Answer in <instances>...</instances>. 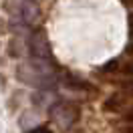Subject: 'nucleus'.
Returning a JSON list of instances; mask_svg holds the SVG:
<instances>
[{"instance_id": "nucleus-1", "label": "nucleus", "mask_w": 133, "mask_h": 133, "mask_svg": "<svg viewBox=\"0 0 133 133\" xmlns=\"http://www.w3.org/2000/svg\"><path fill=\"white\" fill-rule=\"evenodd\" d=\"M52 71H55L52 61H30L18 66V79L32 87H46L50 81H55Z\"/></svg>"}, {"instance_id": "nucleus-2", "label": "nucleus", "mask_w": 133, "mask_h": 133, "mask_svg": "<svg viewBox=\"0 0 133 133\" xmlns=\"http://www.w3.org/2000/svg\"><path fill=\"white\" fill-rule=\"evenodd\" d=\"M49 117L50 121L61 127V129H71L75 127L77 121L81 119V109L75 103H69V101H57L49 107Z\"/></svg>"}, {"instance_id": "nucleus-3", "label": "nucleus", "mask_w": 133, "mask_h": 133, "mask_svg": "<svg viewBox=\"0 0 133 133\" xmlns=\"http://www.w3.org/2000/svg\"><path fill=\"white\" fill-rule=\"evenodd\" d=\"M28 50H30L32 61H52V49H50L49 36L41 28L32 30L28 38Z\"/></svg>"}, {"instance_id": "nucleus-4", "label": "nucleus", "mask_w": 133, "mask_h": 133, "mask_svg": "<svg viewBox=\"0 0 133 133\" xmlns=\"http://www.w3.org/2000/svg\"><path fill=\"white\" fill-rule=\"evenodd\" d=\"M20 18L28 26L36 24V20L41 18V6H38V2L36 0H24L22 6H20Z\"/></svg>"}, {"instance_id": "nucleus-5", "label": "nucleus", "mask_w": 133, "mask_h": 133, "mask_svg": "<svg viewBox=\"0 0 133 133\" xmlns=\"http://www.w3.org/2000/svg\"><path fill=\"white\" fill-rule=\"evenodd\" d=\"M125 103H127V97H125L123 93H111L107 99L103 101V111L105 113H117V111H121L125 107Z\"/></svg>"}, {"instance_id": "nucleus-6", "label": "nucleus", "mask_w": 133, "mask_h": 133, "mask_svg": "<svg viewBox=\"0 0 133 133\" xmlns=\"http://www.w3.org/2000/svg\"><path fill=\"white\" fill-rule=\"evenodd\" d=\"M65 87L71 91H83V93H97V89L91 83H87L83 79H77V77H65Z\"/></svg>"}, {"instance_id": "nucleus-7", "label": "nucleus", "mask_w": 133, "mask_h": 133, "mask_svg": "<svg viewBox=\"0 0 133 133\" xmlns=\"http://www.w3.org/2000/svg\"><path fill=\"white\" fill-rule=\"evenodd\" d=\"M119 91L123 93L125 97H133V79H121L119 81Z\"/></svg>"}, {"instance_id": "nucleus-8", "label": "nucleus", "mask_w": 133, "mask_h": 133, "mask_svg": "<svg viewBox=\"0 0 133 133\" xmlns=\"http://www.w3.org/2000/svg\"><path fill=\"white\" fill-rule=\"evenodd\" d=\"M119 69H121V61H117V58H113V61H109V63H107L105 66H103L101 71H103V73H117Z\"/></svg>"}, {"instance_id": "nucleus-9", "label": "nucleus", "mask_w": 133, "mask_h": 133, "mask_svg": "<svg viewBox=\"0 0 133 133\" xmlns=\"http://www.w3.org/2000/svg\"><path fill=\"white\" fill-rule=\"evenodd\" d=\"M119 71H121L125 77H131V79H133V58H129V61L121 63V69H119Z\"/></svg>"}, {"instance_id": "nucleus-10", "label": "nucleus", "mask_w": 133, "mask_h": 133, "mask_svg": "<svg viewBox=\"0 0 133 133\" xmlns=\"http://www.w3.org/2000/svg\"><path fill=\"white\" fill-rule=\"evenodd\" d=\"M123 121H125V123H129V125H133V105L125 109V113H123Z\"/></svg>"}, {"instance_id": "nucleus-11", "label": "nucleus", "mask_w": 133, "mask_h": 133, "mask_svg": "<svg viewBox=\"0 0 133 133\" xmlns=\"http://www.w3.org/2000/svg\"><path fill=\"white\" fill-rule=\"evenodd\" d=\"M28 133H52L49 129V127H44V125H38V127H34V129H30Z\"/></svg>"}, {"instance_id": "nucleus-12", "label": "nucleus", "mask_w": 133, "mask_h": 133, "mask_svg": "<svg viewBox=\"0 0 133 133\" xmlns=\"http://www.w3.org/2000/svg\"><path fill=\"white\" fill-rule=\"evenodd\" d=\"M127 26H129V32H131V36H133V12L127 16Z\"/></svg>"}, {"instance_id": "nucleus-13", "label": "nucleus", "mask_w": 133, "mask_h": 133, "mask_svg": "<svg viewBox=\"0 0 133 133\" xmlns=\"http://www.w3.org/2000/svg\"><path fill=\"white\" fill-rule=\"evenodd\" d=\"M125 52H127V55H131V57H133V42H129V44H127V49H125Z\"/></svg>"}]
</instances>
